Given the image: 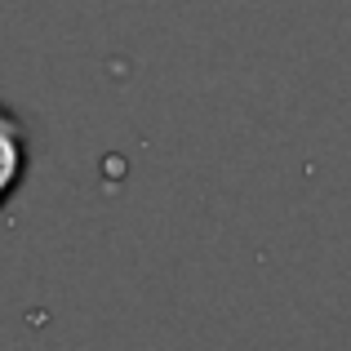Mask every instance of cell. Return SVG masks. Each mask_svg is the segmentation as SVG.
I'll return each instance as SVG.
<instances>
[{
    "mask_svg": "<svg viewBox=\"0 0 351 351\" xmlns=\"http://www.w3.org/2000/svg\"><path fill=\"white\" fill-rule=\"evenodd\" d=\"M23 143H18V129L14 120L0 116V205H5V196L18 187V178H23Z\"/></svg>",
    "mask_w": 351,
    "mask_h": 351,
    "instance_id": "1",
    "label": "cell"
}]
</instances>
